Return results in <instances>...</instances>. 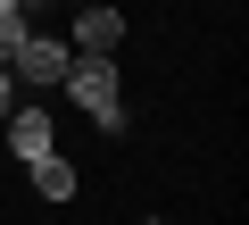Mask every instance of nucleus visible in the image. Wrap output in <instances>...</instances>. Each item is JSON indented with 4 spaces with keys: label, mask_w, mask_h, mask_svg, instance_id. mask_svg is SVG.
<instances>
[{
    "label": "nucleus",
    "mask_w": 249,
    "mask_h": 225,
    "mask_svg": "<svg viewBox=\"0 0 249 225\" xmlns=\"http://www.w3.org/2000/svg\"><path fill=\"white\" fill-rule=\"evenodd\" d=\"M58 92L83 108V117H91L100 134H124V125H133V117H124V75H116V59H75Z\"/></svg>",
    "instance_id": "1"
},
{
    "label": "nucleus",
    "mask_w": 249,
    "mask_h": 225,
    "mask_svg": "<svg viewBox=\"0 0 249 225\" xmlns=\"http://www.w3.org/2000/svg\"><path fill=\"white\" fill-rule=\"evenodd\" d=\"M67 67H75V50H67L58 34H25V42H17V59H9L17 92H58V83H67Z\"/></svg>",
    "instance_id": "2"
},
{
    "label": "nucleus",
    "mask_w": 249,
    "mask_h": 225,
    "mask_svg": "<svg viewBox=\"0 0 249 225\" xmlns=\"http://www.w3.org/2000/svg\"><path fill=\"white\" fill-rule=\"evenodd\" d=\"M116 42H124V9H108V0H83V9H75V25H67V50H75V59H116Z\"/></svg>",
    "instance_id": "3"
},
{
    "label": "nucleus",
    "mask_w": 249,
    "mask_h": 225,
    "mask_svg": "<svg viewBox=\"0 0 249 225\" xmlns=\"http://www.w3.org/2000/svg\"><path fill=\"white\" fill-rule=\"evenodd\" d=\"M0 125H9V150H17V159H42V150H50V108H25V100H17Z\"/></svg>",
    "instance_id": "4"
},
{
    "label": "nucleus",
    "mask_w": 249,
    "mask_h": 225,
    "mask_svg": "<svg viewBox=\"0 0 249 225\" xmlns=\"http://www.w3.org/2000/svg\"><path fill=\"white\" fill-rule=\"evenodd\" d=\"M25 167H34V192H42V200H58V208H67V200L83 192V175H75V167H67L58 150H42V159H25Z\"/></svg>",
    "instance_id": "5"
},
{
    "label": "nucleus",
    "mask_w": 249,
    "mask_h": 225,
    "mask_svg": "<svg viewBox=\"0 0 249 225\" xmlns=\"http://www.w3.org/2000/svg\"><path fill=\"white\" fill-rule=\"evenodd\" d=\"M25 34H34V17H25V9H0V67L17 59V42H25Z\"/></svg>",
    "instance_id": "6"
},
{
    "label": "nucleus",
    "mask_w": 249,
    "mask_h": 225,
    "mask_svg": "<svg viewBox=\"0 0 249 225\" xmlns=\"http://www.w3.org/2000/svg\"><path fill=\"white\" fill-rule=\"evenodd\" d=\"M9 108H17V75L0 67V117H9Z\"/></svg>",
    "instance_id": "7"
},
{
    "label": "nucleus",
    "mask_w": 249,
    "mask_h": 225,
    "mask_svg": "<svg viewBox=\"0 0 249 225\" xmlns=\"http://www.w3.org/2000/svg\"><path fill=\"white\" fill-rule=\"evenodd\" d=\"M0 9H25V17H34V0H0Z\"/></svg>",
    "instance_id": "8"
},
{
    "label": "nucleus",
    "mask_w": 249,
    "mask_h": 225,
    "mask_svg": "<svg viewBox=\"0 0 249 225\" xmlns=\"http://www.w3.org/2000/svg\"><path fill=\"white\" fill-rule=\"evenodd\" d=\"M67 9H83V0H67Z\"/></svg>",
    "instance_id": "9"
},
{
    "label": "nucleus",
    "mask_w": 249,
    "mask_h": 225,
    "mask_svg": "<svg viewBox=\"0 0 249 225\" xmlns=\"http://www.w3.org/2000/svg\"><path fill=\"white\" fill-rule=\"evenodd\" d=\"M150 225H166V217H150Z\"/></svg>",
    "instance_id": "10"
}]
</instances>
